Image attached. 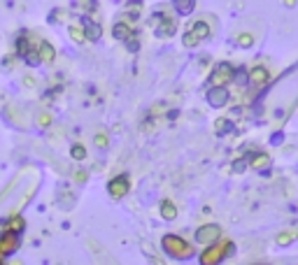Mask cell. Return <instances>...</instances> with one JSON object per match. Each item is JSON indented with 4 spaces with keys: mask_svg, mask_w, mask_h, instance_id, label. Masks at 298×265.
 Instances as JSON below:
<instances>
[{
    "mask_svg": "<svg viewBox=\"0 0 298 265\" xmlns=\"http://www.w3.org/2000/svg\"><path fill=\"white\" fill-rule=\"evenodd\" d=\"M161 247L170 258H177V261H186V258L193 256V247L180 235H166L161 240Z\"/></svg>",
    "mask_w": 298,
    "mask_h": 265,
    "instance_id": "cell-1",
    "label": "cell"
},
{
    "mask_svg": "<svg viewBox=\"0 0 298 265\" xmlns=\"http://www.w3.org/2000/svg\"><path fill=\"white\" fill-rule=\"evenodd\" d=\"M235 254L233 242H217L212 247H205V251L201 254V265H219L224 258Z\"/></svg>",
    "mask_w": 298,
    "mask_h": 265,
    "instance_id": "cell-2",
    "label": "cell"
},
{
    "mask_svg": "<svg viewBox=\"0 0 298 265\" xmlns=\"http://www.w3.org/2000/svg\"><path fill=\"white\" fill-rule=\"evenodd\" d=\"M235 79V68L231 63H217L212 68V72L207 77L210 88H226V84H231Z\"/></svg>",
    "mask_w": 298,
    "mask_h": 265,
    "instance_id": "cell-3",
    "label": "cell"
},
{
    "mask_svg": "<svg viewBox=\"0 0 298 265\" xmlns=\"http://www.w3.org/2000/svg\"><path fill=\"white\" fill-rule=\"evenodd\" d=\"M207 37H210V26H207V21H193L189 26V31L182 35V44L184 47H196V44H201Z\"/></svg>",
    "mask_w": 298,
    "mask_h": 265,
    "instance_id": "cell-4",
    "label": "cell"
},
{
    "mask_svg": "<svg viewBox=\"0 0 298 265\" xmlns=\"http://www.w3.org/2000/svg\"><path fill=\"white\" fill-rule=\"evenodd\" d=\"M222 226L219 223H207V226H201L198 230H196V242L205 244V247H212V244L222 242Z\"/></svg>",
    "mask_w": 298,
    "mask_h": 265,
    "instance_id": "cell-5",
    "label": "cell"
},
{
    "mask_svg": "<svg viewBox=\"0 0 298 265\" xmlns=\"http://www.w3.org/2000/svg\"><path fill=\"white\" fill-rule=\"evenodd\" d=\"M37 47H40V42H37ZM37 47H33V42H31V37H28V35H21V37L17 40V53H19V56H21L28 65H37V63H40Z\"/></svg>",
    "mask_w": 298,
    "mask_h": 265,
    "instance_id": "cell-6",
    "label": "cell"
},
{
    "mask_svg": "<svg viewBox=\"0 0 298 265\" xmlns=\"http://www.w3.org/2000/svg\"><path fill=\"white\" fill-rule=\"evenodd\" d=\"M130 191V177L128 175H119L114 179L107 184V193L112 195V198H126V193Z\"/></svg>",
    "mask_w": 298,
    "mask_h": 265,
    "instance_id": "cell-7",
    "label": "cell"
},
{
    "mask_svg": "<svg viewBox=\"0 0 298 265\" xmlns=\"http://www.w3.org/2000/svg\"><path fill=\"white\" fill-rule=\"evenodd\" d=\"M19 244H21L19 235L2 233V235H0V258H5V256H12L14 251H17V249H19Z\"/></svg>",
    "mask_w": 298,
    "mask_h": 265,
    "instance_id": "cell-8",
    "label": "cell"
},
{
    "mask_svg": "<svg viewBox=\"0 0 298 265\" xmlns=\"http://www.w3.org/2000/svg\"><path fill=\"white\" fill-rule=\"evenodd\" d=\"M247 163H249L256 172H261V170L266 172V170L270 168V156L263 154V151H254V154H249V156H247Z\"/></svg>",
    "mask_w": 298,
    "mask_h": 265,
    "instance_id": "cell-9",
    "label": "cell"
},
{
    "mask_svg": "<svg viewBox=\"0 0 298 265\" xmlns=\"http://www.w3.org/2000/svg\"><path fill=\"white\" fill-rule=\"evenodd\" d=\"M207 103H210V107H214V109H219V107H224L226 103H228V91L226 88H210L207 91Z\"/></svg>",
    "mask_w": 298,
    "mask_h": 265,
    "instance_id": "cell-10",
    "label": "cell"
},
{
    "mask_svg": "<svg viewBox=\"0 0 298 265\" xmlns=\"http://www.w3.org/2000/svg\"><path fill=\"white\" fill-rule=\"evenodd\" d=\"M268 79H270V72H268V68L263 65H256L249 70V84L252 86H266Z\"/></svg>",
    "mask_w": 298,
    "mask_h": 265,
    "instance_id": "cell-11",
    "label": "cell"
},
{
    "mask_svg": "<svg viewBox=\"0 0 298 265\" xmlns=\"http://www.w3.org/2000/svg\"><path fill=\"white\" fill-rule=\"evenodd\" d=\"M156 19H161L159 23V28H156V35L159 37H170L172 33H175V28H177V23H175V19H168L166 14H156Z\"/></svg>",
    "mask_w": 298,
    "mask_h": 265,
    "instance_id": "cell-12",
    "label": "cell"
},
{
    "mask_svg": "<svg viewBox=\"0 0 298 265\" xmlns=\"http://www.w3.org/2000/svg\"><path fill=\"white\" fill-rule=\"evenodd\" d=\"M82 28H84V35L86 40H91V42H96V40H100V26H98L93 19H89V17H84L82 19Z\"/></svg>",
    "mask_w": 298,
    "mask_h": 265,
    "instance_id": "cell-13",
    "label": "cell"
},
{
    "mask_svg": "<svg viewBox=\"0 0 298 265\" xmlns=\"http://www.w3.org/2000/svg\"><path fill=\"white\" fill-rule=\"evenodd\" d=\"M23 228H26V219H23V216H19V214H17V216H10V219L5 221V233L19 235Z\"/></svg>",
    "mask_w": 298,
    "mask_h": 265,
    "instance_id": "cell-14",
    "label": "cell"
},
{
    "mask_svg": "<svg viewBox=\"0 0 298 265\" xmlns=\"http://www.w3.org/2000/svg\"><path fill=\"white\" fill-rule=\"evenodd\" d=\"M112 35H114L117 40H124V42H128L130 37H135V33L130 31V26H128V23H124V21L114 23V28H112Z\"/></svg>",
    "mask_w": 298,
    "mask_h": 265,
    "instance_id": "cell-15",
    "label": "cell"
},
{
    "mask_svg": "<svg viewBox=\"0 0 298 265\" xmlns=\"http://www.w3.org/2000/svg\"><path fill=\"white\" fill-rule=\"evenodd\" d=\"M37 56H40V63H52L54 58H56V52H54V47L49 42L40 40V47H37Z\"/></svg>",
    "mask_w": 298,
    "mask_h": 265,
    "instance_id": "cell-16",
    "label": "cell"
},
{
    "mask_svg": "<svg viewBox=\"0 0 298 265\" xmlns=\"http://www.w3.org/2000/svg\"><path fill=\"white\" fill-rule=\"evenodd\" d=\"M161 216H163L166 221H172V219L177 216V207H175V202H172V200H163V202H161Z\"/></svg>",
    "mask_w": 298,
    "mask_h": 265,
    "instance_id": "cell-17",
    "label": "cell"
},
{
    "mask_svg": "<svg viewBox=\"0 0 298 265\" xmlns=\"http://www.w3.org/2000/svg\"><path fill=\"white\" fill-rule=\"evenodd\" d=\"M233 130V121L231 119H217L214 121V133L217 135H226V133H231Z\"/></svg>",
    "mask_w": 298,
    "mask_h": 265,
    "instance_id": "cell-18",
    "label": "cell"
},
{
    "mask_svg": "<svg viewBox=\"0 0 298 265\" xmlns=\"http://www.w3.org/2000/svg\"><path fill=\"white\" fill-rule=\"evenodd\" d=\"M172 7L177 10V14H191L193 7H196V2H193V0H175Z\"/></svg>",
    "mask_w": 298,
    "mask_h": 265,
    "instance_id": "cell-19",
    "label": "cell"
},
{
    "mask_svg": "<svg viewBox=\"0 0 298 265\" xmlns=\"http://www.w3.org/2000/svg\"><path fill=\"white\" fill-rule=\"evenodd\" d=\"M296 237H298V233H296V230H287V233L277 235V244H279V247H289V244L294 242Z\"/></svg>",
    "mask_w": 298,
    "mask_h": 265,
    "instance_id": "cell-20",
    "label": "cell"
},
{
    "mask_svg": "<svg viewBox=\"0 0 298 265\" xmlns=\"http://www.w3.org/2000/svg\"><path fill=\"white\" fill-rule=\"evenodd\" d=\"M70 37H73L77 44H82L86 40V35H84V28L82 26H70Z\"/></svg>",
    "mask_w": 298,
    "mask_h": 265,
    "instance_id": "cell-21",
    "label": "cell"
},
{
    "mask_svg": "<svg viewBox=\"0 0 298 265\" xmlns=\"http://www.w3.org/2000/svg\"><path fill=\"white\" fill-rule=\"evenodd\" d=\"M235 44H238V47H252V44H254V37H252L249 33H242V35L235 37Z\"/></svg>",
    "mask_w": 298,
    "mask_h": 265,
    "instance_id": "cell-22",
    "label": "cell"
},
{
    "mask_svg": "<svg viewBox=\"0 0 298 265\" xmlns=\"http://www.w3.org/2000/svg\"><path fill=\"white\" fill-rule=\"evenodd\" d=\"M70 156H73L74 160H84L86 159V149L82 147V144H74V147L70 149Z\"/></svg>",
    "mask_w": 298,
    "mask_h": 265,
    "instance_id": "cell-23",
    "label": "cell"
},
{
    "mask_svg": "<svg viewBox=\"0 0 298 265\" xmlns=\"http://www.w3.org/2000/svg\"><path fill=\"white\" fill-rule=\"evenodd\" d=\"M247 165H249V163H247V156H242V159H235L233 160V172H238V175H240V172H245V170H247Z\"/></svg>",
    "mask_w": 298,
    "mask_h": 265,
    "instance_id": "cell-24",
    "label": "cell"
},
{
    "mask_svg": "<svg viewBox=\"0 0 298 265\" xmlns=\"http://www.w3.org/2000/svg\"><path fill=\"white\" fill-rule=\"evenodd\" d=\"M235 79L240 84H249V72H247L245 68H235Z\"/></svg>",
    "mask_w": 298,
    "mask_h": 265,
    "instance_id": "cell-25",
    "label": "cell"
},
{
    "mask_svg": "<svg viewBox=\"0 0 298 265\" xmlns=\"http://www.w3.org/2000/svg\"><path fill=\"white\" fill-rule=\"evenodd\" d=\"M93 142H96V147H98V149H105V147H107V135H105V133H98Z\"/></svg>",
    "mask_w": 298,
    "mask_h": 265,
    "instance_id": "cell-26",
    "label": "cell"
},
{
    "mask_svg": "<svg viewBox=\"0 0 298 265\" xmlns=\"http://www.w3.org/2000/svg\"><path fill=\"white\" fill-rule=\"evenodd\" d=\"M49 124H52V117H49V114H42V117H40V126H49Z\"/></svg>",
    "mask_w": 298,
    "mask_h": 265,
    "instance_id": "cell-27",
    "label": "cell"
},
{
    "mask_svg": "<svg viewBox=\"0 0 298 265\" xmlns=\"http://www.w3.org/2000/svg\"><path fill=\"white\" fill-rule=\"evenodd\" d=\"M273 142H275V144H279V142H282V133H279V135H273Z\"/></svg>",
    "mask_w": 298,
    "mask_h": 265,
    "instance_id": "cell-28",
    "label": "cell"
},
{
    "mask_svg": "<svg viewBox=\"0 0 298 265\" xmlns=\"http://www.w3.org/2000/svg\"><path fill=\"white\" fill-rule=\"evenodd\" d=\"M252 265H268V263H252Z\"/></svg>",
    "mask_w": 298,
    "mask_h": 265,
    "instance_id": "cell-29",
    "label": "cell"
},
{
    "mask_svg": "<svg viewBox=\"0 0 298 265\" xmlns=\"http://www.w3.org/2000/svg\"><path fill=\"white\" fill-rule=\"evenodd\" d=\"M0 265H2V263H0Z\"/></svg>",
    "mask_w": 298,
    "mask_h": 265,
    "instance_id": "cell-30",
    "label": "cell"
}]
</instances>
